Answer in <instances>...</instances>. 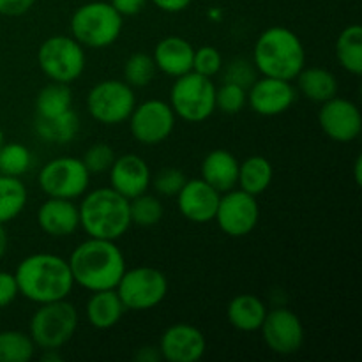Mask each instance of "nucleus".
I'll use <instances>...</instances> for the list:
<instances>
[{"mask_svg": "<svg viewBox=\"0 0 362 362\" xmlns=\"http://www.w3.org/2000/svg\"><path fill=\"white\" fill-rule=\"evenodd\" d=\"M80 228L94 239L119 240L131 226L129 200L113 187H98L81 197Z\"/></svg>", "mask_w": 362, "mask_h": 362, "instance_id": "4", "label": "nucleus"}, {"mask_svg": "<svg viewBox=\"0 0 362 362\" xmlns=\"http://www.w3.org/2000/svg\"><path fill=\"white\" fill-rule=\"evenodd\" d=\"M239 159L226 148H214L204 158L200 166V179L219 193L237 187L239 177Z\"/></svg>", "mask_w": 362, "mask_h": 362, "instance_id": "22", "label": "nucleus"}, {"mask_svg": "<svg viewBox=\"0 0 362 362\" xmlns=\"http://www.w3.org/2000/svg\"><path fill=\"white\" fill-rule=\"evenodd\" d=\"M255 80H257V69H255L253 62H250V60L235 59L225 67V80L223 81H230V83L250 88V85L253 83Z\"/></svg>", "mask_w": 362, "mask_h": 362, "instance_id": "39", "label": "nucleus"}, {"mask_svg": "<svg viewBox=\"0 0 362 362\" xmlns=\"http://www.w3.org/2000/svg\"><path fill=\"white\" fill-rule=\"evenodd\" d=\"M177 115L168 101L147 99L133 108L129 119L131 136L141 145H159L172 136Z\"/></svg>", "mask_w": 362, "mask_h": 362, "instance_id": "12", "label": "nucleus"}, {"mask_svg": "<svg viewBox=\"0 0 362 362\" xmlns=\"http://www.w3.org/2000/svg\"><path fill=\"white\" fill-rule=\"evenodd\" d=\"M126 311H148L158 308L168 296V278L148 265L126 269L115 286Z\"/></svg>", "mask_w": 362, "mask_h": 362, "instance_id": "9", "label": "nucleus"}, {"mask_svg": "<svg viewBox=\"0 0 362 362\" xmlns=\"http://www.w3.org/2000/svg\"><path fill=\"white\" fill-rule=\"evenodd\" d=\"M267 311V306L258 296L239 293L226 306V320L237 331L255 332L260 329Z\"/></svg>", "mask_w": 362, "mask_h": 362, "instance_id": "24", "label": "nucleus"}, {"mask_svg": "<svg viewBox=\"0 0 362 362\" xmlns=\"http://www.w3.org/2000/svg\"><path fill=\"white\" fill-rule=\"evenodd\" d=\"M247 105V88L240 85L223 81L221 87H216V110H221L223 113L235 115L243 112Z\"/></svg>", "mask_w": 362, "mask_h": 362, "instance_id": "35", "label": "nucleus"}, {"mask_svg": "<svg viewBox=\"0 0 362 362\" xmlns=\"http://www.w3.org/2000/svg\"><path fill=\"white\" fill-rule=\"evenodd\" d=\"M110 187L126 197L127 200L147 193L152 173L147 161L138 154H122L110 166Z\"/></svg>", "mask_w": 362, "mask_h": 362, "instance_id": "19", "label": "nucleus"}, {"mask_svg": "<svg viewBox=\"0 0 362 362\" xmlns=\"http://www.w3.org/2000/svg\"><path fill=\"white\" fill-rule=\"evenodd\" d=\"M318 122H320L325 136L338 144H350L361 136V110L350 99L334 95L322 103L320 112H318Z\"/></svg>", "mask_w": 362, "mask_h": 362, "instance_id": "15", "label": "nucleus"}, {"mask_svg": "<svg viewBox=\"0 0 362 362\" xmlns=\"http://www.w3.org/2000/svg\"><path fill=\"white\" fill-rule=\"evenodd\" d=\"M296 80L300 94L318 105L338 95V78L324 67L304 66Z\"/></svg>", "mask_w": 362, "mask_h": 362, "instance_id": "25", "label": "nucleus"}, {"mask_svg": "<svg viewBox=\"0 0 362 362\" xmlns=\"http://www.w3.org/2000/svg\"><path fill=\"white\" fill-rule=\"evenodd\" d=\"M74 285L99 292V290L115 288L119 279L127 269L126 257L122 250L117 246V240L94 239L78 244L67 258Z\"/></svg>", "mask_w": 362, "mask_h": 362, "instance_id": "1", "label": "nucleus"}, {"mask_svg": "<svg viewBox=\"0 0 362 362\" xmlns=\"http://www.w3.org/2000/svg\"><path fill=\"white\" fill-rule=\"evenodd\" d=\"M18 290L35 304L67 299L74 279L66 258L53 253H34L18 264L14 271Z\"/></svg>", "mask_w": 362, "mask_h": 362, "instance_id": "2", "label": "nucleus"}, {"mask_svg": "<svg viewBox=\"0 0 362 362\" xmlns=\"http://www.w3.org/2000/svg\"><path fill=\"white\" fill-rule=\"evenodd\" d=\"M73 108V92L67 83L49 81L35 98V117L48 119Z\"/></svg>", "mask_w": 362, "mask_h": 362, "instance_id": "29", "label": "nucleus"}, {"mask_svg": "<svg viewBox=\"0 0 362 362\" xmlns=\"http://www.w3.org/2000/svg\"><path fill=\"white\" fill-rule=\"evenodd\" d=\"M136 361L158 362L161 361V354H159L158 346H144V349H140V352L136 354Z\"/></svg>", "mask_w": 362, "mask_h": 362, "instance_id": "44", "label": "nucleus"}, {"mask_svg": "<svg viewBox=\"0 0 362 362\" xmlns=\"http://www.w3.org/2000/svg\"><path fill=\"white\" fill-rule=\"evenodd\" d=\"M115 151L108 144H94L87 148L81 161L87 166V170L92 173H105L108 172L110 166L115 161Z\"/></svg>", "mask_w": 362, "mask_h": 362, "instance_id": "38", "label": "nucleus"}, {"mask_svg": "<svg viewBox=\"0 0 362 362\" xmlns=\"http://www.w3.org/2000/svg\"><path fill=\"white\" fill-rule=\"evenodd\" d=\"M163 13H182L193 4V0H151Z\"/></svg>", "mask_w": 362, "mask_h": 362, "instance_id": "43", "label": "nucleus"}, {"mask_svg": "<svg viewBox=\"0 0 362 362\" xmlns=\"http://www.w3.org/2000/svg\"><path fill=\"white\" fill-rule=\"evenodd\" d=\"M18 296H20V290H18L14 272L0 271V310L11 306Z\"/></svg>", "mask_w": 362, "mask_h": 362, "instance_id": "40", "label": "nucleus"}, {"mask_svg": "<svg viewBox=\"0 0 362 362\" xmlns=\"http://www.w3.org/2000/svg\"><path fill=\"white\" fill-rule=\"evenodd\" d=\"M37 182L46 197L76 200L88 191L90 172L80 158L60 156L39 170Z\"/></svg>", "mask_w": 362, "mask_h": 362, "instance_id": "11", "label": "nucleus"}, {"mask_svg": "<svg viewBox=\"0 0 362 362\" xmlns=\"http://www.w3.org/2000/svg\"><path fill=\"white\" fill-rule=\"evenodd\" d=\"M32 168V154L23 144H4L0 147V173L23 177Z\"/></svg>", "mask_w": 362, "mask_h": 362, "instance_id": "34", "label": "nucleus"}, {"mask_svg": "<svg viewBox=\"0 0 362 362\" xmlns=\"http://www.w3.org/2000/svg\"><path fill=\"white\" fill-rule=\"evenodd\" d=\"M37 64L49 81L71 85L87 66L85 48L71 35L57 34L45 39L37 49Z\"/></svg>", "mask_w": 362, "mask_h": 362, "instance_id": "8", "label": "nucleus"}, {"mask_svg": "<svg viewBox=\"0 0 362 362\" xmlns=\"http://www.w3.org/2000/svg\"><path fill=\"white\" fill-rule=\"evenodd\" d=\"M35 349L28 332L0 331V362H28L34 359Z\"/></svg>", "mask_w": 362, "mask_h": 362, "instance_id": "31", "label": "nucleus"}, {"mask_svg": "<svg viewBox=\"0 0 362 362\" xmlns=\"http://www.w3.org/2000/svg\"><path fill=\"white\" fill-rule=\"evenodd\" d=\"M187 177L184 175L182 170L179 168H163L152 177L151 184L154 187L156 193L159 197H166V198H173L177 197L182 186L186 184Z\"/></svg>", "mask_w": 362, "mask_h": 362, "instance_id": "37", "label": "nucleus"}, {"mask_svg": "<svg viewBox=\"0 0 362 362\" xmlns=\"http://www.w3.org/2000/svg\"><path fill=\"white\" fill-rule=\"evenodd\" d=\"M156 64L152 55L145 52H134L124 64V81L133 88H144L154 80Z\"/></svg>", "mask_w": 362, "mask_h": 362, "instance_id": "33", "label": "nucleus"}, {"mask_svg": "<svg viewBox=\"0 0 362 362\" xmlns=\"http://www.w3.org/2000/svg\"><path fill=\"white\" fill-rule=\"evenodd\" d=\"M124 18L113 9L110 2L94 0L78 7L71 16V37L83 48H108L120 37Z\"/></svg>", "mask_w": 362, "mask_h": 362, "instance_id": "5", "label": "nucleus"}, {"mask_svg": "<svg viewBox=\"0 0 362 362\" xmlns=\"http://www.w3.org/2000/svg\"><path fill=\"white\" fill-rule=\"evenodd\" d=\"M37 225L46 235L62 239L80 228V211L74 200L48 197L37 209Z\"/></svg>", "mask_w": 362, "mask_h": 362, "instance_id": "20", "label": "nucleus"}, {"mask_svg": "<svg viewBox=\"0 0 362 362\" xmlns=\"http://www.w3.org/2000/svg\"><path fill=\"white\" fill-rule=\"evenodd\" d=\"M297 90L288 80L260 76L247 88V105L262 117H276L288 112L296 103Z\"/></svg>", "mask_w": 362, "mask_h": 362, "instance_id": "16", "label": "nucleus"}, {"mask_svg": "<svg viewBox=\"0 0 362 362\" xmlns=\"http://www.w3.org/2000/svg\"><path fill=\"white\" fill-rule=\"evenodd\" d=\"M28 324V334L41 350H60L76 334L80 317L67 299L37 304Z\"/></svg>", "mask_w": 362, "mask_h": 362, "instance_id": "6", "label": "nucleus"}, {"mask_svg": "<svg viewBox=\"0 0 362 362\" xmlns=\"http://www.w3.org/2000/svg\"><path fill=\"white\" fill-rule=\"evenodd\" d=\"M147 2L148 0H110L113 9H115L122 18L140 14L141 11H144V7L147 6Z\"/></svg>", "mask_w": 362, "mask_h": 362, "instance_id": "42", "label": "nucleus"}, {"mask_svg": "<svg viewBox=\"0 0 362 362\" xmlns=\"http://www.w3.org/2000/svg\"><path fill=\"white\" fill-rule=\"evenodd\" d=\"M274 179V168L272 163L264 156H250L239 163V177H237V187L253 197H260L271 186Z\"/></svg>", "mask_w": 362, "mask_h": 362, "instance_id": "26", "label": "nucleus"}, {"mask_svg": "<svg viewBox=\"0 0 362 362\" xmlns=\"http://www.w3.org/2000/svg\"><path fill=\"white\" fill-rule=\"evenodd\" d=\"M175 198L180 214L187 221L205 225L214 221L221 193L209 186L204 179H187Z\"/></svg>", "mask_w": 362, "mask_h": 362, "instance_id": "18", "label": "nucleus"}, {"mask_svg": "<svg viewBox=\"0 0 362 362\" xmlns=\"http://www.w3.org/2000/svg\"><path fill=\"white\" fill-rule=\"evenodd\" d=\"M129 216L131 225L141 226V228H151L161 223L163 216H165V207H163L161 200L154 194L141 193L138 197L129 200Z\"/></svg>", "mask_w": 362, "mask_h": 362, "instance_id": "32", "label": "nucleus"}, {"mask_svg": "<svg viewBox=\"0 0 362 362\" xmlns=\"http://www.w3.org/2000/svg\"><path fill=\"white\" fill-rule=\"evenodd\" d=\"M87 112L103 126H119L127 122L136 106V94L124 80H103L87 94Z\"/></svg>", "mask_w": 362, "mask_h": 362, "instance_id": "10", "label": "nucleus"}, {"mask_svg": "<svg viewBox=\"0 0 362 362\" xmlns=\"http://www.w3.org/2000/svg\"><path fill=\"white\" fill-rule=\"evenodd\" d=\"M336 59L346 73L354 76L362 74V27L349 25L336 39Z\"/></svg>", "mask_w": 362, "mask_h": 362, "instance_id": "28", "label": "nucleus"}, {"mask_svg": "<svg viewBox=\"0 0 362 362\" xmlns=\"http://www.w3.org/2000/svg\"><path fill=\"white\" fill-rule=\"evenodd\" d=\"M258 219H260V207L257 197L239 187H233L221 194L214 221L218 223L223 233L235 239L246 237L257 228Z\"/></svg>", "mask_w": 362, "mask_h": 362, "instance_id": "13", "label": "nucleus"}, {"mask_svg": "<svg viewBox=\"0 0 362 362\" xmlns=\"http://www.w3.org/2000/svg\"><path fill=\"white\" fill-rule=\"evenodd\" d=\"M124 313H126V308L115 288L92 292L85 304L87 322L99 331H108V329L115 327L122 320Z\"/></svg>", "mask_w": 362, "mask_h": 362, "instance_id": "23", "label": "nucleus"}, {"mask_svg": "<svg viewBox=\"0 0 362 362\" xmlns=\"http://www.w3.org/2000/svg\"><path fill=\"white\" fill-rule=\"evenodd\" d=\"M194 48L187 39L180 35H166L156 45L152 52V60L156 69L166 76L179 78L193 69Z\"/></svg>", "mask_w": 362, "mask_h": 362, "instance_id": "21", "label": "nucleus"}, {"mask_svg": "<svg viewBox=\"0 0 362 362\" xmlns=\"http://www.w3.org/2000/svg\"><path fill=\"white\" fill-rule=\"evenodd\" d=\"M258 331L262 332V339L267 349L278 356L297 354L306 339L303 320L288 308H274L267 311Z\"/></svg>", "mask_w": 362, "mask_h": 362, "instance_id": "14", "label": "nucleus"}, {"mask_svg": "<svg viewBox=\"0 0 362 362\" xmlns=\"http://www.w3.org/2000/svg\"><path fill=\"white\" fill-rule=\"evenodd\" d=\"M170 106L184 122H204L216 112V85L212 78L189 71L175 78L170 88Z\"/></svg>", "mask_w": 362, "mask_h": 362, "instance_id": "7", "label": "nucleus"}, {"mask_svg": "<svg viewBox=\"0 0 362 362\" xmlns=\"http://www.w3.org/2000/svg\"><path fill=\"white\" fill-rule=\"evenodd\" d=\"M28 193L20 177L0 173V223H9L23 212Z\"/></svg>", "mask_w": 362, "mask_h": 362, "instance_id": "30", "label": "nucleus"}, {"mask_svg": "<svg viewBox=\"0 0 362 362\" xmlns=\"http://www.w3.org/2000/svg\"><path fill=\"white\" fill-rule=\"evenodd\" d=\"M7 246H9V237H7L6 228H4V223H0V258L6 255Z\"/></svg>", "mask_w": 362, "mask_h": 362, "instance_id": "45", "label": "nucleus"}, {"mask_svg": "<svg viewBox=\"0 0 362 362\" xmlns=\"http://www.w3.org/2000/svg\"><path fill=\"white\" fill-rule=\"evenodd\" d=\"M35 0H0V14L2 16H23L34 7Z\"/></svg>", "mask_w": 362, "mask_h": 362, "instance_id": "41", "label": "nucleus"}, {"mask_svg": "<svg viewBox=\"0 0 362 362\" xmlns=\"http://www.w3.org/2000/svg\"><path fill=\"white\" fill-rule=\"evenodd\" d=\"M34 129L42 141L64 145L76 138L78 131H80V119H78L76 112L71 108L57 117H48V119L35 117Z\"/></svg>", "mask_w": 362, "mask_h": 362, "instance_id": "27", "label": "nucleus"}, {"mask_svg": "<svg viewBox=\"0 0 362 362\" xmlns=\"http://www.w3.org/2000/svg\"><path fill=\"white\" fill-rule=\"evenodd\" d=\"M194 73L202 74V76L214 78L223 71V57L216 46H200L194 48L193 55V69Z\"/></svg>", "mask_w": 362, "mask_h": 362, "instance_id": "36", "label": "nucleus"}, {"mask_svg": "<svg viewBox=\"0 0 362 362\" xmlns=\"http://www.w3.org/2000/svg\"><path fill=\"white\" fill-rule=\"evenodd\" d=\"M4 145V133H2V129H0V147H2Z\"/></svg>", "mask_w": 362, "mask_h": 362, "instance_id": "47", "label": "nucleus"}, {"mask_svg": "<svg viewBox=\"0 0 362 362\" xmlns=\"http://www.w3.org/2000/svg\"><path fill=\"white\" fill-rule=\"evenodd\" d=\"M251 62L262 76L293 81L306 66V48L290 28L269 27L258 35Z\"/></svg>", "mask_w": 362, "mask_h": 362, "instance_id": "3", "label": "nucleus"}, {"mask_svg": "<svg viewBox=\"0 0 362 362\" xmlns=\"http://www.w3.org/2000/svg\"><path fill=\"white\" fill-rule=\"evenodd\" d=\"M354 166H356V182L361 186V166H362V158H361V156L356 159Z\"/></svg>", "mask_w": 362, "mask_h": 362, "instance_id": "46", "label": "nucleus"}, {"mask_svg": "<svg viewBox=\"0 0 362 362\" xmlns=\"http://www.w3.org/2000/svg\"><path fill=\"white\" fill-rule=\"evenodd\" d=\"M161 359L168 362H198L207 352V338L191 324H173L159 339Z\"/></svg>", "mask_w": 362, "mask_h": 362, "instance_id": "17", "label": "nucleus"}]
</instances>
